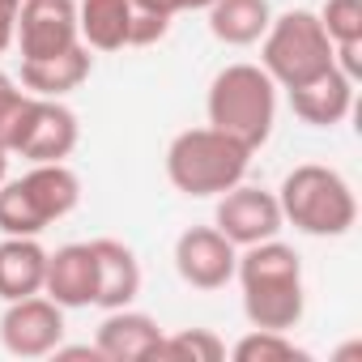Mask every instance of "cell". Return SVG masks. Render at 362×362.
<instances>
[{"label":"cell","mask_w":362,"mask_h":362,"mask_svg":"<svg viewBox=\"0 0 362 362\" xmlns=\"http://www.w3.org/2000/svg\"><path fill=\"white\" fill-rule=\"evenodd\" d=\"M235 277L243 286V315L252 328H269V332L298 328L307 294H303V260L290 243L264 239L243 247Z\"/></svg>","instance_id":"obj_1"},{"label":"cell","mask_w":362,"mask_h":362,"mask_svg":"<svg viewBox=\"0 0 362 362\" xmlns=\"http://www.w3.org/2000/svg\"><path fill=\"white\" fill-rule=\"evenodd\" d=\"M214 0H132V9H149V13H188V9H209Z\"/></svg>","instance_id":"obj_26"},{"label":"cell","mask_w":362,"mask_h":362,"mask_svg":"<svg viewBox=\"0 0 362 362\" xmlns=\"http://www.w3.org/2000/svg\"><path fill=\"white\" fill-rule=\"evenodd\" d=\"M94 290H98V264H94V247L90 243H64V247L47 252L43 294L52 303H60L64 311L90 307Z\"/></svg>","instance_id":"obj_11"},{"label":"cell","mask_w":362,"mask_h":362,"mask_svg":"<svg viewBox=\"0 0 362 362\" xmlns=\"http://www.w3.org/2000/svg\"><path fill=\"white\" fill-rule=\"evenodd\" d=\"M158 358H170V362H222L226 345L209 328H179V332L162 337Z\"/></svg>","instance_id":"obj_20"},{"label":"cell","mask_w":362,"mask_h":362,"mask_svg":"<svg viewBox=\"0 0 362 362\" xmlns=\"http://www.w3.org/2000/svg\"><path fill=\"white\" fill-rule=\"evenodd\" d=\"M22 188H26L30 205L39 209V218L47 226L69 218L81 205V179L64 162H30V170L22 175Z\"/></svg>","instance_id":"obj_15"},{"label":"cell","mask_w":362,"mask_h":362,"mask_svg":"<svg viewBox=\"0 0 362 362\" xmlns=\"http://www.w3.org/2000/svg\"><path fill=\"white\" fill-rule=\"evenodd\" d=\"M13 43L22 47V60H43L77 47V0H22Z\"/></svg>","instance_id":"obj_7"},{"label":"cell","mask_w":362,"mask_h":362,"mask_svg":"<svg viewBox=\"0 0 362 362\" xmlns=\"http://www.w3.org/2000/svg\"><path fill=\"white\" fill-rule=\"evenodd\" d=\"M214 222H218V230H222L235 247H252V243L277 239V230L286 226L281 205H277V192L247 188V184H235L230 192H222Z\"/></svg>","instance_id":"obj_9"},{"label":"cell","mask_w":362,"mask_h":362,"mask_svg":"<svg viewBox=\"0 0 362 362\" xmlns=\"http://www.w3.org/2000/svg\"><path fill=\"white\" fill-rule=\"evenodd\" d=\"M18 5H22V0H0V56L13 47V35H18Z\"/></svg>","instance_id":"obj_27"},{"label":"cell","mask_w":362,"mask_h":362,"mask_svg":"<svg viewBox=\"0 0 362 362\" xmlns=\"http://www.w3.org/2000/svg\"><path fill=\"white\" fill-rule=\"evenodd\" d=\"M277 205L294 230L315 239H341L358 222V201H354V188L345 184V175L320 162H303L281 179Z\"/></svg>","instance_id":"obj_3"},{"label":"cell","mask_w":362,"mask_h":362,"mask_svg":"<svg viewBox=\"0 0 362 362\" xmlns=\"http://www.w3.org/2000/svg\"><path fill=\"white\" fill-rule=\"evenodd\" d=\"M239 247L218 226H188L175 239V273L192 290H222L235 277Z\"/></svg>","instance_id":"obj_8"},{"label":"cell","mask_w":362,"mask_h":362,"mask_svg":"<svg viewBox=\"0 0 362 362\" xmlns=\"http://www.w3.org/2000/svg\"><path fill=\"white\" fill-rule=\"evenodd\" d=\"M94 264H98V290H94V307H128L141 294V264L136 252L119 239H94Z\"/></svg>","instance_id":"obj_13"},{"label":"cell","mask_w":362,"mask_h":362,"mask_svg":"<svg viewBox=\"0 0 362 362\" xmlns=\"http://www.w3.org/2000/svg\"><path fill=\"white\" fill-rule=\"evenodd\" d=\"M205 111L218 132L243 141L256 153L277 124V81L260 64H226L209 86Z\"/></svg>","instance_id":"obj_4"},{"label":"cell","mask_w":362,"mask_h":362,"mask_svg":"<svg viewBox=\"0 0 362 362\" xmlns=\"http://www.w3.org/2000/svg\"><path fill=\"white\" fill-rule=\"evenodd\" d=\"M252 166V149L214 124L179 132L166 149V179L184 197H222L235 184H243V175Z\"/></svg>","instance_id":"obj_2"},{"label":"cell","mask_w":362,"mask_h":362,"mask_svg":"<svg viewBox=\"0 0 362 362\" xmlns=\"http://www.w3.org/2000/svg\"><path fill=\"white\" fill-rule=\"evenodd\" d=\"M170 18L166 13H149V9H132V26H128V47H149L158 39H166Z\"/></svg>","instance_id":"obj_25"},{"label":"cell","mask_w":362,"mask_h":362,"mask_svg":"<svg viewBox=\"0 0 362 362\" xmlns=\"http://www.w3.org/2000/svg\"><path fill=\"white\" fill-rule=\"evenodd\" d=\"M0 230L5 235H43L47 222L39 218V209L30 205L22 179H9V184H0Z\"/></svg>","instance_id":"obj_21"},{"label":"cell","mask_w":362,"mask_h":362,"mask_svg":"<svg viewBox=\"0 0 362 362\" xmlns=\"http://www.w3.org/2000/svg\"><path fill=\"white\" fill-rule=\"evenodd\" d=\"M77 115L60 98H30V111L22 119V132L13 141V153L26 162H64L77 149Z\"/></svg>","instance_id":"obj_10"},{"label":"cell","mask_w":362,"mask_h":362,"mask_svg":"<svg viewBox=\"0 0 362 362\" xmlns=\"http://www.w3.org/2000/svg\"><path fill=\"white\" fill-rule=\"evenodd\" d=\"M290 107H294V115H298L303 124H311V128H332V124H341V119L349 115V107H354V81L332 64V69L320 73L315 81L290 90Z\"/></svg>","instance_id":"obj_14"},{"label":"cell","mask_w":362,"mask_h":362,"mask_svg":"<svg viewBox=\"0 0 362 362\" xmlns=\"http://www.w3.org/2000/svg\"><path fill=\"white\" fill-rule=\"evenodd\" d=\"M269 22H273L269 0H214V5H209V30L226 47L260 43Z\"/></svg>","instance_id":"obj_18"},{"label":"cell","mask_w":362,"mask_h":362,"mask_svg":"<svg viewBox=\"0 0 362 362\" xmlns=\"http://www.w3.org/2000/svg\"><path fill=\"white\" fill-rule=\"evenodd\" d=\"M5 175H9V149L0 145V184H5Z\"/></svg>","instance_id":"obj_28"},{"label":"cell","mask_w":362,"mask_h":362,"mask_svg":"<svg viewBox=\"0 0 362 362\" xmlns=\"http://www.w3.org/2000/svg\"><path fill=\"white\" fill-rule=\"evenodd\" d=\"M94 69L90 47H69L60 56H43V60H22V90L35 98H64L73 94Z\"/></svg>","instance_id":"obj_16"},{"label":"cell","mask_w":362,"mask_h":362,"mask_svg":"<svg viewBox=\"0 0 362 362\" xmlns=\"http://www.w3.org/2000/svg\"><path fill=\"white\" fill-rule=\"evenodd\" d=\"M30 98H35V94L18 90V81H13L9 73H0V145H5L9 153H13V141H18L22 119H26V111H30Z\"/></svg>","instance_id":"obj_24"},{"label":"cell","mask_w":362,"mask_h":362,"mask_svg":"<svg viewBox=\"0 0 362 362\" xmlns=\"http://www.w3.org/2000/svg\"><path fill=\"white\" fill-rule=\"evenodd\" d=\"M260 69L281 86V90H298L307 81H315L320 73L332 69V39L324 35L320 18L307 9H290L281 18L269 22L264 39H260Z\"/></svg>","instance_id":"obj_5"},{"label":"cell","mask_w":362,"mask_h":362,"mask_svg":"<svg viewBox=\"0 0 362 362\" xmlns=\"http://www.w3.org/2000/svg\"><path fill=\"white\" fill-rule=\"evenodd\" d=\"M162 337H166V332H162L158 320H149L145 311L115 307V311H107V320L98 324L94 345H98L103 362H149V358H158Z\"/></svg>","instance_id":"obj_12"},{"label":"cell","mask_w":362,"mask_h":362,"mask_svg":"<svg viewBox=\"0 0 362 362\" xmlns=\"http://www.w3.org/2000/svg\"><path fill=\"white\" fill-rule=\"evenodd\" d=\"M132 26V0H77V30L94 52L128 47Z\"/></svg>","instance_id":"obj_19"},{"label":"cell","mask_w":362,"mask_h":362,"mask_svg":"<svg viewBox=\"0 0 362 362\" xmlns=\"http://www.w3.org/2000/svg\"><path fill=\"white\" fill-rule=\"evenodd\" d=\"M303 362L307 349H298L286 332H269V328H252L239 345H235V362Z\"/></svg>","instance_id":"obj_22"},{"label":"cell","mask_w":362,"mask_h":362,"mask_svg":"<svg viewBox=\"0 0 362 362\" xmlns=\"http://www.w3.org/2000/svg\"><path fill=\"white\" fill-rule=\"evenodd\" d=\"M47 252L39 247V235H5L0 243V298L13 303L26 294H43Z\"/></svg>","instance_id":"obj_17"},{"label":"cell","mask_w":362,"mask_h":362,"mask_svg":"<svg viewBox=\"0 0 362 362\" xmlns=\"http://www.w3.org/2000/svg\"><path fill=\"white\" fill-rule=\"evenodd\" d=\"M315 18L332 43H362V0H324Z\"/></svg>","instance_id":"obj_23"},{"label":"cell","mask_w":362,"mask_h":362,"mask_svg":"<svg viewBox=\"0 0 362 362\" xmlns=\"http://www.w3.org/2000/svg\"><path fill=\"white\" fill-rule=\"evenodd\" d=\"M0 341L13 358H47L64 341V307L43 294L13 298L0 315Z\"/></svg>","instance_id":"obj_6"}]
</instances>
